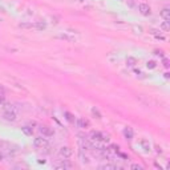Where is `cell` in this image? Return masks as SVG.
Segmentation results:
<instances>
[{
  "label": "cell",
  "mask_w": 170,
  "mask_h": 170,
  "mask_svg": "<svg viewBox=\"0 0 170 170\" xmlns=\"http://www.w3.org/2000/svg\"><path fill=\"white\" fill-rule=\"evenodd\" d=\"M33 145L37 148V149H45L48 148V145H49V142H48L47 138L42 136V137H36L33 140Z\"/></svg>",
  "instance_id": "6da1fadb"
},
{
  "label": "cell",
  "mask_w": 170,
  "mask_h": 170,
  "mask_svg": "<svg viewBox=\"0 0 170 170\" xmlns=\"http://www.w3.org/2000/svg\"><path fill=\"white\" fill-rule=\"evenodd\" d=\"M138 11H140V13L143 15V16H150L152 15L150 5L146 4V3H140L138 4Z\"/></svg>",
  "instance_id": "7a4b0ae2"
},
{
  "label": "cell",
  "mask_w": 170,
  "mask_h": 170,
  "mask_svg": "<svg viewBox=\"0 0 170 170\" xmlns=\"http://www.w3.org/2000/svg\"><path fill=\"white\" fill-rule=\"evenodd\" d=\"M73 154V150L69 146H62L60 148V150H58V156L61 158H71Z\"/></svg>",
  "instance_id": "3957f363"
},
{
  "label": "cell",
  "mask_w": 170,
  "mask_h": 170,
  "mask_svg": "<svg viewBox=\"0 0 170 170\" xmlns=\"http://www.w3.org/2000/svg\"><path fill=\"white\" fill-rule=\"evenodd\" d=\"M4 118L7 120V121L13 122V121L18 120V113L15 112V109H12V110H5V112H4Z\"/></svg>",
  "instance_id": "277c9868"
},
{
  "label": "cell",
  "mask_w": 170,
  "mask_h": 170,
  "mask_svg": "<svg viewBox=\"0 0 170 170\" xmlns=\"http://www.w3.org/2000/svg\"><path fill=\"white\" fill-rule=\"evenodd\" d=\"M74 124H76V126H77V128H80V129H87V128L89 126L88 120L82 118V117H78V118H76V121H74Z\"/></svg>",
  "instance_id": "5b68a950"
},
{
  "label": "cell",
  "mask_w": 170,
  "mask_h": 170,
  "mask_svg": "<svg viewBox=\"0 0 170 170\" xmlns=\"http://www.w3.org/2000/svg\"><path fill=\"white\" fill-rule=\"evenodd\" d=\"M40 133H41V134L44 136V137H51V136L55 134V132H53L52 128L47 126V125H42V126H40Z\"/></svg>",
  "instance_id": "8992f818"
},
{
  "label": "cell",
  "mask_w": 170,
  "mask_h": 170,
  "mask_svg": "<svg viewBox=\"0 0 170 170\" xmlns=\"http://www.w3.org/2000/svg\"><path fill=\"white\" fill-rule=\"evenodd\" d=\"M71 168H72V163L68 162V158H64L61 163L56 165V169H64V170H65V169H71Z\"/></svg>",
  "instance_id": "52a82bcc"
},
{
  "label": "cell",
  "mask_w": 170,
  "mask_h": 170,
  "mask_svg": "<svg viewBox=\"0 0 170 170\" xmlns=\"http://www.w3.org/2000/svg\"><path fill=\"white\" fill-rule=\"evenodd\" d=\"M124 137L126 138V140H133V137H134V132H133V129H132V128H129V126H128V128H125V129H124Z\"/></svg>",
  "instance_id": "ba28073f"
},
{
  "label": "cell",
  "mask_w": 170,
  "mask_h": 170,
  "mask_svg": "<svg viewBox=\"0 0 170 170\" xmlns=\"http://www.w3.org/2000/svg\"><path fill=\"white\" fill-rule=\"evenodd\" d=\"M159 15H161V18L165 20V21H169L170 20V9L168 7H165L161 9V12H159Z\"/></svg>",
  "instance_id": "9c48e42d"
},
{
  "label": "cell",
  "mask_w": 170,
  "mask_h": 170,
  "mask_svg": "<svg viewBox=\"0 0 170 170\" xmlns=\"http://www.w3.org/2000/svg\"><path fill=\"white\" fill-rule=\"evenodd\" d=\"M126 64H128V67H136L137 65V60H136V58L134 57H132V56H129V57H128L126 58Z\"/></svg>",
  "instance_id": "30bf717a"
},
{
  "label": "cell",
  "mask_w": 170,
  "mask_h": 170,
  "mask_svg": "<svg viewBox=\"0 0 170 170\" xmlns=\"http://www.w3.org/2000/svg\"><path fill=\"white\" fill-rule=\"evenodd\" d=\"M21 132H23L25 136H32V133H33V129H32L31 126H23V128H21Z\"/></svg>",
  "instance_id": "8fae6325"
},
{
  "label": "cell",
  "mask_w": 170,
  "mask_h": 170,
  "mask_svg": "<svg viewBox=\"0 0 170 170\" xmlns=\"http://www.w3.org/2000/svg\"><path fill=\"white\" fill-rule=\"evenodd\" d=\"M161 28L163 31H169V28H170V27H169V21H163V23L161 24Z\"/></svg>",
  "instance_id": "7c38bea8"
},
{
  "label": "cell",
  "mask_w": 170,
  "mask_h": 170,
  "mask_svg": "<svg viewBox=\"0 0 170 170\" xmlns=\"http://www.w3.org/2000/svg\"><path fill=\"white\" fill-rule=\"evenodd\" d=\"M146 67L149 68V69H154L157 65H156V61H148V64H146Z\"/></svg>",
  "instance_id": "4fadbf2b"
},
{
  "label": "cell",
  "mask_w": 170,
  "mask_h": 170,
  "mask_svg": "<svg viewBox=\"0 0 170 170\" xmlns=\"http://www.w3.org/2000/svg\"><path fill=\"white\" fill-rule=\"evenodd\" d=\"M92 114H93V116H96V117H97L98 120L101 118V114H100V112H98L97 109H96V108H93V109H92Z\"/></svg>",
  "instance_id": "5bb4252c"
},
{
  "label": "cell",
  "mask_w": 170,
  "mask_h": 170,
  "mask_svg": "<svg viewBox=\"0 0 170 170\" xmlns=\"http://www.w3.org/2000/svg\"><path fill=\"white\" fill-rule=\"evenodd\" d=\"M60 37H61V39H65V40H69V41H74V40H76V39H74V37H69L68 35H61Z\"/></svg>",
  "instance_id": "9a60e30c"
},
{
  "label": "cell",
  "mask_w": 170,
  "mask_h": 170,
  "mask_svg": "<svg viewBox=\"0 0 170 170\" xmlns=\"http://www.w3.org/2000/svg\"><path fill=\"white\" fill-rule=\"evenodd\" d=\"M116 166H113V165H102L101 166V169H114Z\"/></svg>",
  "instance_id": "2e32d148"
},
{
  "label": "cell",
  "mask_w": 170,
  "mask_h": 170,
  "mask_svg": "<svg viewBox=\"0 0 170 170\" xmlns=\"http://www.w3.org/2000/svg\"><path fill=\"white\" fill-rule=\"evenodd\" d=\"M132 169H138V170H140V169H142V166H141V165H138V163H133Z\"/></svg>",
  "instance_id": "e0dca14e"
},
{
  "label": "cell",
  "mask_w": 170,
  "mask_h": 170,
  "mask_svg": "<svg viewBox=\"0 0 170 170\" xmlns=\"http://www.w3.org/2000/svg\"><path fill=\"white\" fill-rule=\"evenodd\" d=\"M163 65L166 67V68L169 67V60H168V58H163Z\"/></svg>",
  "instance_id": "ac0fdd59"
},
{
  "label": "cell",
  "mask_w": 170,
  "mask_h": 170,
  "mask_svg": "<svg viewBox=\"0 0 170 170\" xmlns=\"http://www.w3.org/2000/svg\"><path fill=\"white\" fill-rule=\"evenodd\" d=\"M0 105H4V97L3 96H0Z\"/></svg>",
  "instance_id": "d6986e66"
},
{
  "label": "cell",
  "mask_w": 170,
  "mask_h": 170,
  "mask_svg": "<svg viewBox=\"0 0 170 170\" xmlns=\"http://www.w3.org/2000/svg\"><path fill=\"white\" fill-rule=\"evenodd\" d=\"M3 159H4V154H3L2 152H0V162H2V161H3Z\"/></svg>",
  "instance_id": "ffe728a7"
},
{
  "label": "cell",
  "mask_w": 170,
  "mask_h": 170,
  "mask_svg": "<svg viewBox=\"0 0 170 170\" xmlns=\"http://www.w3.org/2000/svg\"><path fill=\"white\" fill-rule=\"evenodd\" d=\"M120 2H124V0H120Z\"/></svg>",
  "instance_id": "44dd1931"
}]
</instances>
